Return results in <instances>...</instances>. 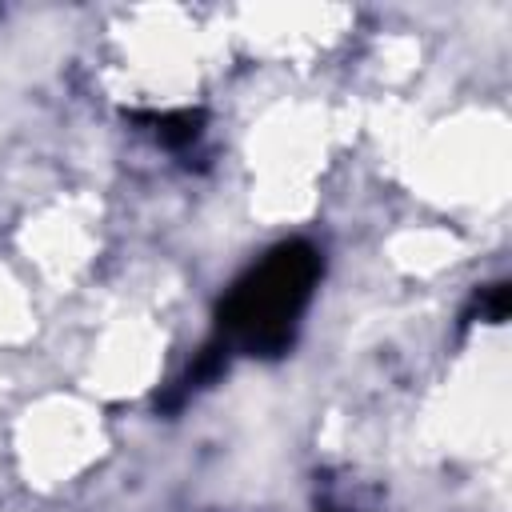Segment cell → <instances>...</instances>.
Wrapping results in <instances>:
<instances>
[{
    "instance_id": "1",
    "label": "cell",
    "mask_w": 512,
    "mask_h": 512,
    "mask_svg": "<svg viewBox=\"0 0 512 512\" xmlns=\"http://www.w3.org/2000/svg\"><path fill=\"white\" fill-rule=\"evenodd\" d=\"M316 280L320 252L308 240L276 244L248 276L236 280V288L220 304V344L244 348L252 356L284 352Z\"/></svg>"
},
{
    "instance_id": "2",
    "label": "cell",
    "mask_w": 512,
    "mask_h": 512,
    "mask_svg": "<svg viewBox=\"0 0 512 512\" xmlns=\"http://www.w3.org/2000/svg\"><path fill=\"white\" fill-rule=\"evenodd\" d=\"M156 136L172 148L180 144H192L200 136V116L196 112H168V116H156Z\"/></svg>"
}]
</instances>
